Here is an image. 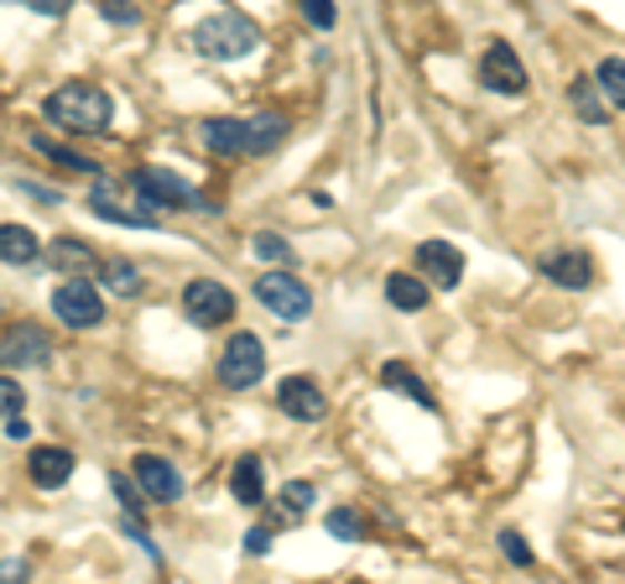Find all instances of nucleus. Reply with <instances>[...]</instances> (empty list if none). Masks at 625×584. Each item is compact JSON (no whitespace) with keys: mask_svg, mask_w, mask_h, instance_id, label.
Segmentation results:
<instances>
[{"mask_svg":"<svg viewBox=\"0 0 625 584\" xmlns=\"http://www.w3.org/2000/svg\"><path fill=\"white\" fill-rule=\"evenodd\" d=\"M42 110H48V121L58 125V131H73V137H104V131H110V115H115V100H110L100 84L73 79V84L52 89Z\"/></svg>","mask_w":625,"mask_h":584,"instance_id":"f257e3e1","label":"nucleus"},{"mask_svg":"<svg viewBox=\"0 0 625 584\" xmlns=\"http://www.w3.org/2000/svg\"><path fill=\"white\" fill-rule=\"evenodd\" d=\"M255 42H261L255 21L240 17V11H214V17L188 27V48L199 52V58H214V63H235V58L255 52Z\"/></svg>","mask_w":625,"mask_h":584,"instance_id":"f03ea898","label":"nucleus"},{"mask_svg":"<svg viewBox=\"0 0 625 584\" xmlns=\"http://www.w3.org/2000/svg\"><path fill=\"white\" fill-rule=\"evenodd\" d=\"M255 303H261L266 313H276V319L298 324V319H308V313H313V288H308V282H298L292 272H266L261 282H255Z\"/></svg>","mask_w":625,"mask_h":584,"instance_id":"7ed1b4c3","label":"nucleus"},{"mask_svg":"<svg viewBox=\"0 0 625 584\" xmlns=\"http://www.w3.org/2000/svg\"><path fill=\"white\" fill-rule=\"evenodd\" d=\"M131 183H135V193H141L147 204H157V209H214L199 189H188L183 178L168 172V168H141Z\"/></svg>","mask_w":625,"mask_h":584,"instance_id":"20e7f679","label":"nucleus"},{"mask_svg":"<svg viewBox=\"0 0 625 584\" xmlns=\"http://www.w3.org/2000/svg\"><path fill=\"white\" fill-rule=\"evenodd\" d=\"M52 313L63 319V329H94L104 319V298L89 288L84 276H63L52 288Z\"/></svg>","mask_w":625,"mask_h":584,"instance_id":"39448f33","label":"nucleus"},{"mask_svg":"<svg viewBox=\"0 0 625 584\" xmlns=\"http://www.w3.org/2000/svg\"><path fill=\"white\" fill-rule=\"evenodd\" d=\"M261 371H266L261 340H255V334H230V344H224V355H220L224 386H230V392H251L255 381H261Z\"/></svg>","mask_w":625,"mask_h":584,"instance_id":"423d86ee","label":"nucleus"},{"mask_svg":"<svg viewBox=\"0 0 625 584\" xmlns=\"http://www.w3.org/2000/svg\"><path fill=\"white\" fill-rule=\"evenodd\" d=\"M183 313L199 329H220L235 319V292L220 288V282H209V276H199V282L183 288Z\"/></svg>","mask_w":625,"mask_h":584,"instance_id":"0eeeda50","label":"nucleus"},{"mask_svg":"<svg viewBox=\"0 0 625 584\" xmlns=\"http://www.w3.org/2000/svg\"><path fill=\"white\" fill-rule=\"evenodd\" d=\"M480 84L495 89V94H526V69L511 42L495 37L491 48H485V58H480Z\"/></svg>","mask_w":625,"mask_h":584,"instance_id":"6e6552de","label":"nucleus"},{"mask_svg":"<svg viewBox=\"0 0 625 584\" xmlns=\"http://www.w3.org/2000/svg\"><path fill=\"white\" fill-rule=\"evenodd\" d=\"M48 361H52L48 329L21 324V329H11V334L0 340V365H6V371H37V365H48Z\"/></svg>","mask_w":625,"mask_h":584,"instance_id":"1a4fd4ad","label":"nucleus"},{"mask_svg":"<svg viewBox=\"0 0 625 584\" xmlns=\"http://www.w3.org/2000/svg\"><path fill=\"white\" fill-rule=\"evenodd\" d=\"M537 266H542V276H547L553 288H568V292H584L594 282V261H589V251H578V245L547 251Z\"/></svg>","mask_w":625,"mask_h":584,"instance_id":"9d476101","label":"nucleus"},{"mask_svg":"<svg viewBox=\"0 0 625 584\" xmlns=\"http://www.w3.org/2000/svg\"><path fill=\"white\" fill-rule=\"evenodd\" d=\"M89 209L110 224H125V230H157V214L147 204H131V199H120L110 183H94L89 189Z\"/></svg>","mask_w":625,"mask_h":584,"instance_id":"9b49d317","label":"nucleus"},{"mask_svg":"<svg viewBox=\"0 0 625 584\" xmlns=\"http://www.w3.org/2000/svg\"><path fill=\"white\" fill-rule=\"evenodd\" d=\"M276 407H282L288 417H298V423H319V417L329 413L323 392L308 376H288V381H282V386H276Z\"/></svg>","mask_w":625,"mask_h":584,"instance_id":"f8f14e48","label":"nucleus"},{"mask_svg":"<svg viewBox=\"0 0 625 584\" xmlns=\"http://www.w3.org/2000/svg\"><path fill=\"white\" fill-rule=\"evenodd\" d=\"M417 266L433 288H458V276H464V256H458V245L448 241H423L417 245Z\"/></svg>","mask_w":625,"mask_h":584,"instance_id":"ddd939ff","label":"nucleus"},{"mask_svg":"<svg viewBox=\"0 0 625 584\" xmlns=\"http://www.w3.org/2000/svg\"><path fill=\"white\" fill-rule=\"evenodd\" d=\"M135 485H141L152 501H178L183 496V475H178L162 454H141V460H135Z\"/></svg>","mask_w":625,"mask_h":584,"instance_id":"4468645a","label":"nucleus"},{"mask_svg":"<svg viewBox=\"0 0 625 584\" xmlns=\"http://www.w3.org/2000/svg\"><path fill=\"white\" fill-rule=\"evenodd\" d=\"M27 470H32V485H42V491H58V485L73 475V454L58 444H37L32 454H27Z\"/></svg>","mask_w":625,"mask_h":584,"instance_id":"2eb2a0df","label":"nucleus"},{"mask_svg":"<svg viewBox=\"0 0 625 584\" xmlns=\"http://www.w3.org/2000/svg\"><path fill=\"white\" fill-rule=\"evenodd\" d=\"M282 137H288V115L261 110V115H251V121H245V157H266Z\"/></svg>","mask_w":625,"mask_h":584,"instance_id":"dca6fc26","label":"nucleus"},{"mask_svg":"<svg viewBox=\"0 0 625 584\" xmlns=\"http://www.w3.org/2000/svg\"><path fill=\"white\" fill-rule=\"evenodd\" d=\"M230 496L240 506H255V501H266V485H261V454H240L235 470H230Z\"/></svg>","mask_w":625,"mask_h":584,"instance_id":"f3484780","label":"nucleus"},{"mask_svg":"<svg viewBox=\"0 0 625 584\" xmlns=\"http://www.w3.org/2000/svg\"><path fill=\"white\" fill-rule=\"evenodd\" d=\"M381 386L386 392H396V396H412L417 407H433V392H427V381L412 371V365H402V361H386L381 365Z\"/></svg>","mask_w":625,"mask_h":584,"instance_id":"a211bd4d","label":"nucleus"},{"mask_svg":"<svg viewBox=\"0 0 625 584\" xmlns=\"http://www.w3.org/2000/svg\"><path fill=\"white\" fill-rule=\"evenodd\" d=\"M37 256H42V245L27 224H0V261L6 266H32Z\"/></svg>","mask_w":625,"mask_h":584,"instance_id":"6ab92c4d","label":"nucleus"},{"mask_svg":"<svg viewBox=\"0 0 625 584\" xmlns=\"http://www.w3.org/2000/svg\"><path fill=\"white\" fill-rule=\"evenodd\" d=\"M427 298H433V292H427L423 276H406V272H391V276H386V303H391V309L423 313Z\"/></svg>","mask_w":625,"mask_h":584,"instance_id":"aec40b11","label":"nucleus"},{"mask_svg":"<svg viewBox=\"0 0 625 584\" xmlns=\"http://www.w3.org/2000/svg\"><path fill=\"white\" fill-rule=\"evenodd\" d=\"M203 147L220 157H245V121H230V115L203 121Z\"/></svg>","mask_w":625,"mask_h":584,"instance_id":"412c9836","label":"nucleus"},{"mask_svg":"<svg viewBox=\"0 0 625 584\" xmlns=\"http://www.w3.org/2000/svg\"><path fill=\"white\" fill-rule=\"evenodd\" d=\"M48 256H52V266H58V272H89V266H100V261H94V251H89L79 235H58V241L48 245Z\"/></svg>","mask_w":625,"mask_h":584,"instance_id":"4be33fe9","label":"nucleus"},{"mask_svg":"<svg viewBox=\"0 0 625 584\" xmlns=\"http://www.w3.org/2000/svg\"><path fill=\"white\" fill-rule=\"evenodd\" d=\"M594 89H599L609 104H621L625 110V63L621 58H605V63L594 69Z\"/></svg>","mask_w":625,"mask_h":584,"instance_id":"5701e85b","label":"nucleus"},{"mask_svg":"<svg viewBox=\"0 0 625 584\" xmlns=\"http://www.w3.org/2000/svg\"><path fill=\"white\" fill-rule=\"evenodd\" d=\"M568 100H574V110H578V121L584 125H605V104H599V94H594V79H574Z\"/></svg>","mask_w":625,"mask_h":584,"instance_id":"b1692460","label":"nucleus"},{"mask_svg":"<svg viewBox=\"0 0 625 584\" xmlns=\"http://www.w3.org/2000/svg\"><path fill=\"white\" fill-rule=\"evenodd\" d=\"M100 276H104V288L120 292V298H135V292L147 288V282H141V272H135L131 261H104Z\"/></svg>","mask_w":625,"mask_h":584,"instance_id":"393cba45","label":"nucleus"},{"mask_svg":"<svg viewBox=\"0 0 625 584\" xmlns=\"http://www.w3.org/2000/svg\"><path fill=\"white\" fill-rule=\"evenodd\" d=\"M32 147H37L42 157H52V162H63V168H73V172H89V178L100 172V162H89L84 152H68V147H58V141H48V137H32Z\"/></svg>","mask_w":625,"mask_h":584,"instance_id":"a878e982","label":"nucleus"},{"mask_svg":"<svg viewBox=\"0 0 625 584\" xmlns=\"http://www.w3.org/2000/svg\"><path fill=\"white\" fill-rule=\"evenodd\" d=\"M251 251H255L261 261H271V266H292V261H298V256H292V245L282 241V235H271V230H255Z\"/></svg>","mask_w":625,"mask_h":584,"instance_id":"bb28decb","label":"nucleus"},{"mask_svg":"<svg viewBox=\"0 0 625 584\" xmlns=\"http://www.w3.org/2000/svg\"><path fill=\"white\" fill-rule=\"evenodd\" d=\"M308 506H313V485H308V481H288V485H282V512L303 516Z\"/></svg>","mask_w":625,"mask_h":584,"instance_id":"cd10ccee","label":"nucleus"},{"mask_svg":"<svg viewBox=\"0 0 625 584\" xmlns=\"http://www.w3.org/2000/svg\"><path fill=\"white\" fill-rule=\"evenodd\" d=\"M110 485H115V496H120V506H125V512H147V496H141V485L131 481V475H110Z\"/></svg>","mask_w":625,"mask_h":584,"instance_id":"c85d7f7f","label":"nucleus"},{"mask_svg":"<svg viewBox=\"0 0 625 584\" xmlns=\"http://www.w3.org/2000/svg\"><path fill=\"white\" fill-rule=\"evenodd\" d=\"M303 17L319 27V32H334V21H339V11H334V0H303Z\"/></svg>","mask_w":625,"mask_h":584,"instance_id":"c756f323","label":"nucleus"},{"mask_svg":"<svg viewBox=\"0 0 625 584\" xmlns=\"http://www.w3.org/2000/svg\"><path fill=\"white\" fill-rule=\"evenodd\" d=\"M501 553H506V558H511V564H532V543H526V537L522 533H501Z\"/></svg>","mask_w":625,"mask_h":584,"instance_id":"7c9ffc66","label":"nucleus"},{"mask_svg":"<svg viewBox=\"0 0 625 584\" xmlns=\"http://www.w3.org/2000/svg\"><path fill=\"white\" fill-rule=\"evenodd\" d=\"M100 17L120 21V27H135V21H141V11H135L131 0H100Z\"/></svg>","mask_w":625,"mask_h":584,"instance_id":"2f4dec72","label":"nucleus"},{"mask_svg":"<svg viewBox=\"0 0 625 584\" xmlns=\"http://www.w3.org/2000/svg\"><path fill=\"white\" fill-rule=\"evenodd\" d=\"M27 407V396H21V386L11 376H0V417H11V413H21Z\"/></svg>","mask_w":625,"mask_h":584,"instance_id":"473e14b6","label":"nucleus"},{"mask_svg":"<svg viewBox=\"0 0 625 584\" xmlns=\"http://www.w3.org/2000/svg\"><path fill=\"white\" fill-rule=\"evenodd\" d=\"M329 533L350 543V537H360V516L355 512H329Z\"/></svg>","mask_w":625,"mask_h":584,"instance_id":"72a5a7b5","label":"nucleus"},{"mask_svg":"<svg viewBox=\"0 0 625 584\" xmlns=\"http://www.w3.org/2000/svg\"><path fill=\"white\" fill-rule=\"evenodd\" d=\"M266 548H271V527H251V533H245V553H251V558H261Z\"/></svg>","mask_w":625,"mask_h":584,"instance_id":"f704fd0d","label":"nucleus"},{"mask_svg":"<svg viewBox=\"0 0 625 584\" xmlns=\"http://www.w3.org/2000/svg\"><path fill=\"white\" fill-rule=\"evenodd\" d=\"M27 6H32L37 17H63V11L73 6V0H27Z\"/></svg>","mask_w":625,"mask_h":584,"instance_id":"c9c22d12","label":"nucleus"},{"mask_svg":"<svg viewBox=\"0 0 625 584\" xmlns=\"http://www.w3.org/2000/svg\"><path fill=\"white\" fill-rule=\"evenodd\" d=\"M6 433H11V439H27L32 429H27V417H21V413H11V417H6Z\"/></svg>","mask_w":625,"mask_h":584,"instance_id":"e433bc0d","label":"nucleus"},{"mask_svg":"<svg viewBox=\"0 0 625 584\" xmlns=\"http://www.w3.org/2000/svg\"><path fill=\"white\" fill-rule=\"evenodd\" d=\"M17 574H27V558H6L0 564V580H17Z\"/></svg>","mask_w":625,"mask_h":584,"instance_id":"4c0bfd02","label":"nucleus"}]
</instances>
